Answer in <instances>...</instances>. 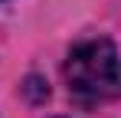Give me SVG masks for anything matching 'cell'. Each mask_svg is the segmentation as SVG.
Instances as JSON below:
<instances>
[{
    "label": "cell",
    "instance_id": "1",
    "mask_svg": "<svg viewBox=\"0 0 121 118\" xmlns=\"http://www.w3.org/2000/svg\"><path fill=\"white\" fill-rule=\"evenodd\" d=\"M62 76L82 102H108L121 95V53L111 39H85L65 56Z\"/></svg>",
    "mask_w": 121,
    "mask_h": 118
}]
</instances>
